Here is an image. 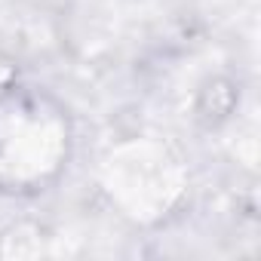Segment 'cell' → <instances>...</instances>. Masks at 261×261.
Here are the masks:
<instances>
[{"label":"cell","mask_w":261,"mask_h":261,"mask_svg":"<svg viewBox=\"0 0 261 261\" xmlns=\"http://www.w3.org/2000/svg\"><path fill=\"white\" fill-rule=\"evenodd\" d=\"M237 105V92H233V83L227 80H209L200 92V101H197V111L206 123H221L230 117Z\"/></svg>","instance_id":"cell-1"}]
</instances>
